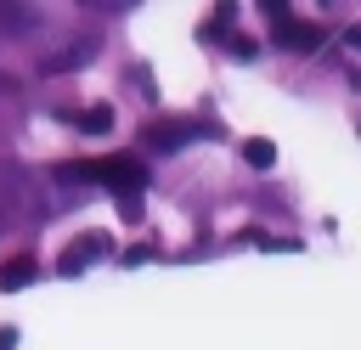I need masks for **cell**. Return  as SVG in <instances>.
I'll return each mask as SVG.
<instances>
[{
  "label": "cell",
  "instance_id": "obj_11",
  "mask_svg": "<svg viewBox=\"0 0 361 350\" xmlns=\"http://www.w3.org/2000/svg\"><path fill=\"white\" fill-rule=\"evenodd\" d=\"M0 350H17V327H0Z\"/></svg>",
  "mask_w": 361,
  "mask_h": 350
},
{
  "label": "cell",
  "instance_id": "obj_6",
  "mask_svg": "<svg viewBox=\"0 0 361 350\" xmlns=\"http://www.w3.org/2000/svg\"><path fill=\"white\" fill-rule=\"evenodd\" d=\"M62 119H73L79 130H107V124H113V107H73V113H62Z\"/></svg>",
  "mask_w": 361,
  "mask_h": 350
},
{
  "label": "cell",
  "instance_id": "obj_10",
  "mask_svg": "<svg viewBox=\"0 0 361 350\" xmlns=\"http://www.w3.org/2000/svg\"><path fill=\"white\" fill-rule=\"evenodd\" d=\"M226 45H231V56H254V51H259V45H254V40H248V34H231V40H226Z\"/></svg>",
  "mask_w": 361,
  "mask_h": 350
},
{
  "label": "cell",
  "instance_id": "obj_3",
  "mask_svg": "<svg viewBox=\"0 0 361 350\" xmlns=\"http://www.w3.org/2000/svg\"><path fill=\"white\" fill-rule=\"evenodd\" d=\"M102 254H113V237H107V231H85L79 243H68V248H62L56 271H62V277H79V271H85V265H96Z\"/></svg>",
  "mask_w": 361,
  "mask_h": 350
},
{
  "label": "cell",
  "instance_id": "obj_8",
  "mask_svg": "<svg viewBox=\"0 0 361 350\" xmlns=\"http://www.w3.org/2000/svg\"><path fill=\"white\" fill-rule=\"evenodd\" d=\"M141 209H147L141 192H118V215H124V220H141Z\"/></svg>",
  "mask_w": 361,
  "mask_h": 350
},
{
  "label": "cell",
  "instance_id": "obj_5",
  "mask_svg": "<svg viewBox=\"0 0 361 350\" xmlns=\"http://www.w3.org/2000/svg\"><path fill=\"white\" fill-rule=\"evenodd\" d=\"M34 271H39V265H34V254H11V260L0 265V294L28 288V282H34Z\"/></svg>",
  "mask_w": 361,
  "mask_h": 350
},
{
  "label": "cell",
  "instance_id": "obj_4",
  "mask_svg": "<svg viewBox=\"0 0 361 350\" xmlns=\"http://www.w3.org/2000/svg\"><path fill=\"white\" fill-rule=\"evenodd\" d=\"M265 11L276 17V28H271L276 45H288V51H316L322 45V28L316 23H293V17H282V6H265Z\"/></svg>",
  "mask_w": 361,
  "mask_h": 350
},
{
  "label": "cell",
  "instance_id": "obj_9",
  "mask_svg": "<svg viewBox=\"0 0 361 350\" xmlns=\"http://www.w3.org/2000/svg\"><path fill=\"white\" fill-rule=\"evenodd\" d=\"M79 62H85V56H79V51H56V56H51V62H45V73H62V68H79Z\"/></svg>",
  "mask_w": 361,
  "mask_h": 350
},
{
  "label": "cell",
  "instance_id": "obj_7",
  "mask_svg": "<svg viewBox=\"0 0 361 350\" xmlns=\"http://www.w3.org/2000/svg\"><path fill=\"white\" fill-rule=\"evenodd\" d=\"M243 158H248L254 169H271V164H276V147H271L265 135H254V141H243Z\"/></svg>",
  "mask_w": 361,
  "mask_h": 350
},
{
  "label": "cell",
  "instance_id": "obj_2",
  "mask_svg": "<svg viewBox=\"0 0 361 350\" xmlns=\"http://www.w3.org/2000/svg\"><path fill=\"white\" fill-rule=\"evenodd\" d=\"M203 135V124L197 119H152L147 130H141V147H158V152H180L186 141H197Z\"/></svg>",
  "mask_w": 361,
  "mask_h": 350
},
{
  "label": "cell",
  "instance_id": "obj_1",
  "mask_svg": "<svg viewBox=\"0 0 361 350\" xmlns=\"http://www.w3.org/2000/svg\"><path fill=\"white\" fill-rule=\"evenodd\" d=\"M56 181H102V186H118V192H141L147 164L130 158V152H113V158H90V164H62Z\"/></svg>",
  "mask_w": 361,
  "mask_h": 350
}]
</instances>
